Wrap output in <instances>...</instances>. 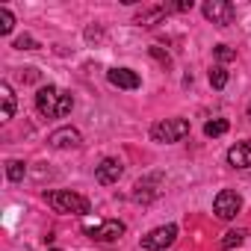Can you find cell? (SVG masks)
<instances>
[{"label": "cell", "mask_w": 251, "mask_h": 251, "mask_svg": "<svg viewBox=\"0 0 251 251\" xmlns=\"http://www.w3.org/2000/svg\"><path fill=\"white\" fill-rule=\"evenodd\" d=\"M201 12L216 27H227L233 21V3H227V0H207V3L201 6Z\"/></svg>", "instance_id": "obj_5"}, {"label": "cell", "mask_w": 251, "mask_h": 251, "mask_svg": "<svg viewBox=\"0 0 251 251\" xmlns=\"http://www.w3.org/2000/svg\"><path fill=\"white\" fill-rule=\"evenodd\" d=\"M50 251H59V248H50Z\"/></svg>", "instance_id": "obj_24"}, {"label": "cell", "mask_w": 251, "mask_h": 251, "mask_svg": "<svg viewBox=\"0 0 251 251\" xmlns=\"http://www.w3.org/2000/svg\"><path fill=\"white\" fill-rule=\"evenodd\" d=\"M106 80L118 89H139L142 86V77L133 71V68H109L106 71Z\"/></svg>", "instance_id": "obj_10"}, {"label": "cell", "mask_w": 251, "mask_h": 251, "mask_svg": "<svg viewBox=\"0 0 251 251\" xmlns=\"http://www.w3.org/2000/svg\"><path fill=\"white\" fill-rule=\"evenodd\" d=\"M48 204L56 210V213H74V216H86L92 210L89 198L71 192V189H56V192H48Z\"/></svg>", "instance_id": "obj_2"}, {"label": "cell", "mask_w": 251, "mask_h": 251, "mask_svg": "<svg viewBox=\"0 0 251 251\" xmlns=\"http://www.w3.org/2000/svg\"><path fill=\"white\" fill-rule=\"evenodd\" d=\"M121 175H124V166H121L118 157H103V160L95 166V177H98V183H103V186L118 183Z\"/></svg>", "instance_id": "obj_8"}, {"label": "cell", "mask_w": 251, "mask_h": 251, "mask_svg": "<svg viewBox=\"0 0 251 251\" xmlns=\"http://www.w3.org/2000/svg\"><path fill=\"white\" fill-rule=\"evenodd\" d=\"M175 239H177V225H160L142 236V248L145 251H166Z\"/></svg>", "instance_id": "obj_4"}, {"label": "cell", "mask_w": 251, "mask_h": 251, "mask_svg": "<svg viewBox=\"0 0 251 251\" xmlns=\"http://www.w3.org/2000/svg\"><path fill=\"white\" fill-rule=\"evenodd\" d=\"M124 230H127V227H124V222H118V219H106L98 227H86V233L92 239H98V242H115V239L124 236Z\"/></svg>", "instance_id": "obj_7"}, {"label": "cell", "mask_w": 251, "mask_h": 251, "mask_svg": "<svg viewBox=\"0 0 251 251\" xmlns=\"http://www.w3.org/2000/svg\"><path fill=\"white\" fill-rule=\"evenodd\" d=\"M36 109L45 115V118H62L74 109V98L56 86H42L39 95H36Z\"/></svg>", "instance_id": "obj_1"}, {"label": "cell", "mask_w": 251, "mask_h": 251, "mask_svg": "<svg viewBox=\"0 0 251 251\" xmlns=\"http://www.w3.org/2000/svg\"><path fill=\"white\" fill-rule=\"evenodd\" d=\"M48 145L56 148V151L80 148V145H83V136H80V130H74V127H59V130H53V133L48 136Z\"/></svg>", "instance_id": "obj_9"}, {"label": "cell", "mask_w": 251, "mask_h": 251, "mask_svg": "<svg viewBox=\"0 0 251 251\" xmlns=\"http://www.w3.org/2000/svg\"><path fill=\"white\" fill-rule=\"evenodd\" d=\"M169 12H172V6H151V9H145V12L136 15V24H154L163 15H169Z\"/></svg>", "instance_id": "obj_14"}, {"label": "cell", "mask_w": 251, "mask_h": 251, "mask_svg": "<svg viewBox=\"0 0 251 251\" xmlns=\"http://www.w3.org/2000/svg\"><path fill=\"white\" fill-rule=\"evenodd\" d=\"M245 115H248V121H251V100H248V109H245Z\"/></svg>", "instance_id": "obj_23"}, {"label": "cell", "mask_w": 251, "mask_h": 251, "mask_svg": "<svg viewBox=\"0 0 251 251\" xmlns=\"http://www.w3.org/2000/svg\"><path fill=\"white\" fill-rule=\"evenodd\" d=\"M24 175H27V166H24L21 160H9V163H6V177H9L12 183L24 180Z\"/></svg>", "instance_id": "obj_17"}, {"label": "cell", "mask_w": 251, "mask_h": 251, "mask_svg": "<svg viewBox=\"0 0 251 251\" xmlns=\"http://www.w3.org/2000/svg\"><path fill=\"white\" fill-rule=\"evenodd\" d=\"M151 56H154V59H160V62H163V65H169V62H172V56H169V53H166V50H163V48H157V45H154V48H151Z\"/></svg>", "instance_id": "obj_22"}, {"label": "cell", "mask_w": 251, "mask_h": 251, "mask_svg": "<svg viewBox=\"0 0 251 251\" xmlns=\"http://www.w3.org/2000/svg\"><path fill=\"white\" fill-rule=\"evenodd\" d=\"M157 186H160V175H154V177H148V180H139V183L133 186V201H142V204L154 201L157 192H160Z\"/></svg>", "instance_id": "obj_12"}, {"label": "cell", "mask_w": 251, "mask_h": 251, "mask_svg": "<svg viewBox=\"0 0 251 251\" xmlns=\"http://www.w3.org/2000/svg\"><path fill=\"white\" fill-rule=\"evenodd\" d=\"M210 86H213V89H225V86H227V71H225V65H213V68H210Z\"/></svg>", "instance_id": "obj_18"}, {"label": "cell", "mask_w": 251, "mask_h": 251, "mask_svg": "<svg viewBox=\"0 0 251 251\" xmlns=\"http://www.w3.org/2000/svg\"><path fill=\"white\" fill-rule=\"evenodd\" d=\"M216 59L219 62H230V59H236V50H230L227 45H216Z\"/></svg>", "instance_id": "obj_20"}, {"label": "cell", "mask_w": 251, "mask_h": 251, "mask_svg": "<svg viewBox=\"0 0 251 251\" xmlns=\"http://www.w3.org/2000/svg\"><path fill=\"white\" fill-rule=\"evenodd\" d=\"M183 136H189V121L186 118H166V121H157L151 127V139L160 142V145L180 142Z\"/></svg>", "instance_id": "obj_3"}, {"label": "cell", "mask_w": 251, "mask_h": 251, "mask_svg": "<svg viewBox=\"0 0 251 251\" xmlns=\"http://www.w3.org/2000/svg\"><path fill=\"white\" fill-rule=\"evenodd\" d=\"M213 210H216L219 219H233V216L242 210V198H239V192H233V189H222V192L216 195V201H213Z\"/></svg>", "instance_id": "obj_6"}, {"label": "cell", "mask_w": 251, "mask_h": 251, "mask_svg": "<svg viewBox=\"0 0 251 251\" xmlns=\"http://www.w3.org/2000/svg\"><path fill=\"white\" fill-rule=\"evenodd\" d=\"M0 98H3V112H0V118L9 121L15 115V92H12L9 83H0Z\"/></svg>", "instance_id": "obj_13"}, {"label": "cell", "mask_w": 251, "mask_h": 251, "mask_svg": "<svg viewBox=\"0 0 251 251\" xmlns=\"http://www.w3.org/2000/svg\"><path fill=\"white\" fill-rule=\"evenodd\" d=\"M15 48H18V50H36L39 42H36L33 36H21V39H15Z\"/></svg>", "instance_id": "obj_21"}, {"label": "cell", "mask_w": 251, "mask_h": 251, "mask_svg": "<svg viewBox=\"0 0 251 251\" xmlns=\"http://www.w3.org/2000/svg\"><path fill=\"white\" fill-rule=\"evenodd\" d=\"M245 236H248L245 230H227V233L219 239V248H222V251H227V248H239V245L245 242Z\"/></svg>", "instance_id": "obj_15"}, {"label": "cell", "mask_w": 251, "mask_h": 251, "mask_svg": "<svg viewBox=\"0 0 251 251\" xmlns=\"http://www.w3.org/2000/svg\"><path fill=\"white\" fill-rule=\"evenodd\" d=\"M227 127H230V121L227 118H213V121H207L204 124V136H222V133H227Z\"/></svg>", "instance_id": "obj_16"}, {"label": "cell", "mask_w": 251, "mask_h": 251, "mask_svg": "<svg viewBox=\"0 0 251 251\" xmlns=\"http://www.w3.org/2000/svg\"><path fill=\"white\" fill-rule=\"evenodd\" d=\"M12 27H15V15L6 6H0V36H9Z\"/></svg>", "instance_id": "obj_19"}, {"label": "cell", "mask_w": 251, "mask_h": 251, "mask_svg": "<svg viewBox=\"0 0 251 251\" xmlns=\"http://www.w3.org/2000/svg\"><path fill=\"white\" fill-rule=\"evenodd\" d=\"M227 163L233 169H251V142H236L227 148Z\"/></svg>", "instance_id": "obj_11"}]
</instances>
